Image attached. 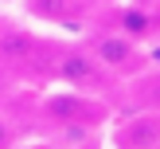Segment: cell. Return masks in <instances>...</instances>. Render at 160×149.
I'll list each match as a JSON object with an SVG mask.
<instances>
[{
  "label": "cell",
  "mask_w": 160,
  "mask_h": 149,
  "mask_svg": "<svg viewBox=\"0 0 160 149\" xmlns=\"http://www.w3.org/2000/svg\"><path fill=\"white\" fill-rule=\"evenodd\" d=\"M160 145V114H141L117 130V149H156Z\"/></svg>",
  "instance_id": "obj_1"
},
{
  "label": "cell",
  "mask_w": 160,
  "mask_h": 149,
  "mask_svg": "<svg viewBox=\"0 0 160 149\" xmlns=\"http://www.w3.org/2000/svg\"><path fill=\"white\" fill-rule=\"evenodd\" d=\"M55 75L62 78L67 86H98L102 82V67L94 55H82V51H70L59 59V67H55Z\"/></svg>",
  "instance_id": "obj_2"
},
{
  "label": "cell",
  "mask_w": 160,
  "mask_h": 149,
  "mask_svg": "<svg viewBox=\"0 0 160 149\" xmlns=\"http://www.w3.org/2000/svg\"><path fill=\"white\" fill-rule=\"evenodd\" d=\"M86 133H90V130H86V122H62V137H67L70 145H82Z\"/></svg>",
  "instance_id": "obj_8"
},
{
  "label": "cell",
  "mask_w": 160,
  "mask_h": 149,
  "mask_svg": "<svg viewBox=\"0 0 160 149\" xmlns=\"http://www.w3.org/2000/svg\"><path fill=\"white\" fill-rule=\"evenodd\" d=\"M8 145H12V125L0 122V149H8Z\"/></svg>",
  "instance_id": "obj_9"
},
{
  "label": "cell",
  "mask_w": 160,
  "mask_h": 149,
  "mask_svg": "<svg viewBox=\"0 0 160 149\" xmlns=\"http://www.w3.org/2000/svg\"><path fill=\"white\" fill-rule=\"evenodd\" d=\"M28 12L35 16V20H67V16H74V0H28Z\"/></svg>",
  "instance_id": "obj_5"
},
{
  "label": "cell",
  "mask_w": 160,
  "mask_h": 149,
  "mask_svg": "<svg viewBox=\"0 0 160 149\" xmlns=\"http://www.w3.org/2000/svg\"><path fill=\"white\" fill-rule=\"evenodd\" d=\"M117 20H121V28L129 31V39L145 35V31L152 28V20H148V12H145V8H121V16H117Z\"/></svg>",
  "instance_id": "obj_7"
},
{
  "label": "cell",
  "mask_w": 160,
  "mask_h": 149,
  "mask_svg": "<svg viewBox=\"0 0 160 149\" xmlns=\"http://www.w3.org/2000/svg\"><path fill=\"white\" fill-rule=\"evenodd\" d=\"M156 149H160V145H156Z\"/></svg>",
  "instance_id": "obj_10"
},
{
  "label": "cell",
  "mask_w": 160,
  "mask_h": 149,
  "mask_svg": "<svg viewBox=\"0 0 160 149\" xmlns=\"http://www.w3.org/2000/svg\"><path fill=\"white\" fill-rule=\"evenodd\" d=\"M86 106H90V102L70 90V94H51V98L43 102V114L51 118V122H82V118L90 114Z\"/></svg>",
  "instance_id": "obj_4"
},
{
  "label": "cell",
  "mask_w": 160,
  "mask_h": 149,
  "mask_svg": "<svg viewBox=\"0 0 160 149\" xmlns=\"http://www.w3.org/2000/svg\"><path fill=\"white\" fill-rule=\"evenodd\" d=\"M31 51H35V39H31L28 31H8V35H0V55H4V59H28Z\"/></svg>",
  "instance_id": "obj_6"
},
{
  "label": "cell",
  "mask_w": 160,
  "mask_h": 149,
  "mask_svg": "<svg viewBox=\"0 0 160 149\" xmlns=\"http://www.w3.org/2000/svg\"><path fill=\"white\" fill-rule=\"evenodd\" d=\"M94 59H102V67H125L137 59V43L129 35H98L94 39Z\"/></svg>",
  "instance_id": "obj_3"
}]
</instances>
